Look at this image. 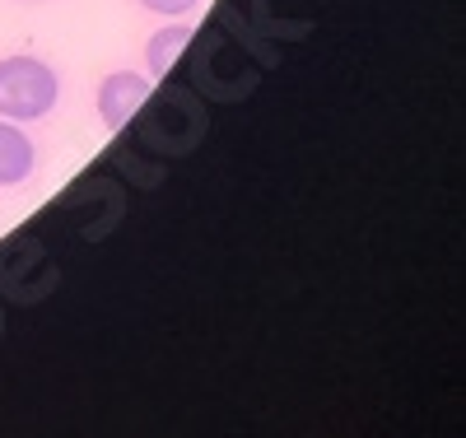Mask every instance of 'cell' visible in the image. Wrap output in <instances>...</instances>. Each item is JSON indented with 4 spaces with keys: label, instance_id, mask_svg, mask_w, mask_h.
<instances>
[{
    "label": "cell",
    "instance_id": "2",
    "mask_svg": "<svg viewBox=\"0 0 466 438\" xmlns=\"http://www.w3.org/2000/svg\"><path fill=\"white\" fill-rule=\"evenodd\" d=\"M145 103H149V79L140 70H112L98 85V117H103V127H112V131L131 127V117Z\"/></svg>",
    "mask_w": 466,
    "mask_h": 438
},
{
    "label": "cell",
    "instance_id": "5",
    "mask_svg": "<svg viewBox=\"0 0 466 438\" xmlns=\"http://www.w3.org/2000/svg\"><path fill=\"white\" fill-rule=\"evenodd\" d=\"M145 10H154V15H191L201 5V0H140Z\"/></svg>",
    "mask_w": 466,
    "mask_h": 438
},
{
    "label": "cell",
    "instance_id": "1",
    "mask_svg": "<svg viewBox=\"0 0 466 438\" xmlns=\"http://www.w3.org/2000/svg\"><path fill=\"white\" fill-rule=\"evenodd\" d=\"M61 98V79L37 56H5L0 61V117L5 122H43Z\"/></svg>",
    "mask_w": 466,
    "mask_h": 438
},
{
    "label": "cell",
    "instance_id": "4",
    "mask_svg": "<svg viewBox=\"0 0 466 438\" xmlns=\"http://www.w3.org/2000/svg\"><path fill=\"white\" fill-rule=\"evenodd\" d=\"M187 43H191V24H164V28L145 43V66H149L154 75H164Z\"/></svg>",
    "mask_w": 466,
    "mask_h": 438
},
{
    "label": "cell",
    "instance_id": "3",
    "mask_svg": "<svg viewBox=\"0 0 466 438\" xmlns=\"http://www.w3.org/2000/svg\"><path fill=\"white\" fill-rule=\"evenodd\" d=\"M33 164H37V149H33V140L24 136V127L0 117V187L28 182Z\"/></svg>",
    "mask_w": 466,
    "mask_h": 438
}]
</instances>
